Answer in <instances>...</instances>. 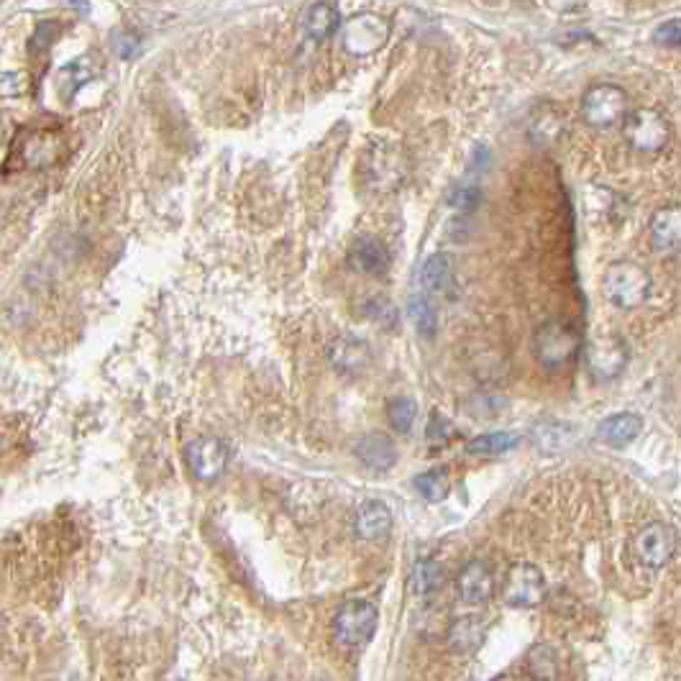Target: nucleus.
I'll list each match as a JSON object with an SVG mask.
<instances>
[{
  "label": "nucleus",
  "mask_w": 681,
  "mask_h": 681,
  "mask_svg": "<svg viewBox=\"0 0 681 681\" xmlns=\"http://www.w3.org/2000/svg\"><path fill=\"white\" fill-rule=\"evenodd\" d=\"M449 203L451 208H456L459 213H472V210H477L479 203H482V193H479V187L474 185H459L454 187V193L449 195Z\"/></svg>",
  "instance_id": "obj_32"
},
{
  "label": "nucleus",
  "mask_w": 681,
  "mask_h": 681,
  "mask_svg": "<svg viewBox=\"0 0 681 681\" xmlns=\"http://www.w3.org/2000/svg\"><path fill=\"white\" fill-rule=\"evenodd\" d=\"M423 290L431 295H449L454 287V259L449 254H433L420 269Z\"/></svg>",
  "instance_id": "obj_24"
},
{
  "label": "nucleus",
  "mask_w": 681,
  "mask_h": 681,
  "mask_svg": "<svg viewBox=\"0 0 681 681\" xmlns=\"http://www.w3.org/2000/svg\"><path fill=\"white\" fill-rule=\"evenodd\" d=\"M100 75V65L95 62V57H77L72 59L70 65H65L62 70H59L57 80H59V95H62V100H67L70 103L72 98H75L77 93H80L88 82H93L95 77Z\"/></svg>",
  "instance_id": "obj_21"
},
{
  "label": "nucleus",
  "mask_w": 681,
  "mask_h": 681,
  "mask_svg": "<svg viewBox=\"0 0 681 681\" xmlns=\"http://www.w3.org/2000/svg\"><path fill=\"white\" fill-rule=\"evenodd\" d=\"M141 49V39L134 31H116L113 34V52L121 59H134Z\"/></svg>",
  "instance_id": "obj_33"
},
{
  "label": "nucleus",
  "mask_w": 681,
  "mask_h": 681,
  "mask_svg": "<svg viewBox=\"0 0 681 681\" xmlns=\"http://www.w3.org/2000/svg\"><path fill=\"white\" fill-rule=\"evenodd\" d=\"M57 34H59L57 21H41V24L36 26L34 36H31V52H47Z\"/></svg>",
  "instance_id": "obj_35"
},
{
  "label": "nucleus",
  "mask_w": 681,
  "mask_h": 681,
  "mask_svg": "<svg viewBox=\"0 0 681 681\" xmlns=\"http://www.w3.org/2000/svg\"><path fill=\"white\" fill-rule=\"evenodd\" d=\"M443 579H446L443 566L433 559H423L413 566V571H410L408 589L413 597H418V600H428V597H433V594L443 587Z\"/></svg>",
  "instance_id": "obj_25"
},
{
  "label": "nucleus",
  "mask_w": 681,
  "mask_h": 681,
  "mask_svg": "<svg viewBox=\"0 0 681 681\" xmlns=\"http://www.w3.org/2000/svg\"><path fill=\"white\" fill-rule=\"evenodd\" d=\"M569 131V121H566V113L561 108L551 103L538 105L528 123V134L536 144H559L561 139Z\"/></svg>",
  "instance_id": "obj_16"
},
{
  "label": "nucleus",
  "mask_w": 681,
  "mask_h": 681,
  "mask_svg": "<svg viewBox=\"0 0 681 681\" xmlns=\"http://www.w3.org/2000/svg\"><path fill=\"white\" fill-rule=\"evenodd\" d=\"M328 361L336 372L359 374L372 364V351H369L367 341H361V338L341 336L328 346Z\"/></svg>",
  "instance_id": "obj_13"
},
{
  "label": "nucleus",
  "mask_w": 681,
  "mask_h": 681,
  "mask_svg": "<svg viewBox=\"0 0 681 681\" xmlns=\"http://www.w3.org/2000/svg\"><path fill=\"white\" fill-rule=\"evenodd\" d=\"M584 359H587V369L597 382H610V379L620 377L628 364V344L620 336H605L592 338L584 349Z\"/></svg>",
  "instance_id": "obj_10"
},
{
  "label": "nucleus",
  "mask_w": 681,
  "mask_h": 681,
  "mask_svg": "<svg viewBox=\"0 0 681 681\" xmlns=\"http://www.w3.org/2000/svg\"><path fill=\"white\" fill-rule=\"evenodd\" d=\"M187 464L200 482H216L228 466V446L216 436H200L187 446Z\"/></svg>",
  "instance_id": "obj_12"
},
{
  "label": "nucleus",
  "mask_w": 681,
  "mask_h": 681,
  "mask_svg": "<svg viewBox=\"0 0 681 681\" xmlns=\"http://www.w3.org/2000/svg\"><path fill=\"white\" fill-rule=\"evenodd\" d=\"M341 29V13L331 3H313L303 13V31L308 39L326 41Z\"/></svg>",
  "instance_id": "obj_23"
},
{
  "label": "nucleus",
  "mask_w": 681,
  "mask_h": 681,
  "mask_svg": "<svg viewBox=\"0 0 681 681\" xmlns=\"http://www.w3.org/2000/svg\"><path fill=\"white\" fill-rule=\"evenodd\" d=\"M625 141L633 146L635 152L641 154H656L666 149L671 141V123L656 108H638V111L628 113L623 121Z\"/></svg>",
  "instance_id": "obj_7"
},
{
  "label": "nucleus",
  "mask_w": 681,
  "mask_h": 681,
  "mask_svg": "<svg viewBox=\"0 0 681 681\" xmlns=\"http://www.w3.org/2000/svg\"><path fill=\"white\" fill-rule=\"evenodd\" d=\"M518 443H520V436L513 431L484 433V436H477L474 441H469V454H479V456L510 454Z\"/></svg>",
  "instance_id": "obj_26"
},
{
  "label": "nucleus",
  "mask_w": 681,
  "mask_h": 681,
  "mask_svg": "<svg viewBox=\"0 0 681 681\" xmlns=\"http://www.w3.org/2000/svg\"><path fill=\"white\" fill-rule=\"evenodd\" d=\"M392 34V21L382 13H356L341 29V41L351 57H372L387 47Z\"/></svg>",
  "instance_id": "obj_4"
},
{
  "label": "nucleus",
  "mask_w": 681,
  "mask_h": 681,
  "mask_svg": "<svg viewBox=\"0 0 681 681\" xmlns=\"http://www.w3.org/2000/svg\"><path fill=\"white\" fill-rule=\"evenodd\" d=\"M602 292L615 308L633 310L651 295V274L633 262H615L602 277Z\"/></svg>",
  "instance_id": "obj_3"
},
{
  "label": "nucleus",
  "mask_w": 681,
  "mask_h": 681,
  "mask_svg": "<svg viewBox=\"0 0 681 681\" xmlns=\"http://www.w3.org/2000/svg\"><path fill=\"white\" fill-rule=\"evenodd\" d=\"M628 116V95L623 88L602 82L584 93L582 98V121L592 129H615Z\"/></svg>",
  "instance_id": "obj_6"
},
{
  "label": "nucleus",
  "mask_w": 681,
  "mask_h": 681,
  "mask_svg": "<svg viewBox=\"0 0 681 681\" xmlns=\"http://www.w3.org/2000/svg\"><path fill=\"white\" fill-rule=\"evenodd\" d=\"M582 351V333L566 321H548L533 333V356L548 372L569 367Z\"/></svg>",
  "instance_id": "obj_2"
},
{
  "label": "nucleus",
  "mask_w": 681,
  "mask_h": 681,
  "mask_svg": "<svg viewBox=\"0 0 681 681\" xmlns=\"http://www.w3.org/2000/svg\"><path fill=\"white\" fill-rule=\"evenodd\" d=\"M29 88L31 80L26 72H0V98H21Z\"/></svg>",
  "instance_id": "obj_31"
},
{
  "label": "nucleus",
  "mask_w": 681,
  "mask_h": 681,
  "mask_svg": "<svg viewBox=\"0 0 681 681\" xmlns=\"http://www.w3.org/2000/svg\"><path fill=\"white\" fill-rule=\"evenodd\" d=\"M676 530L669 523H648L630 541V553L646 569H661L676 553Z\"/></svg>",
  "instance_id": "obj_9"
},
{
  "label": "nucleus",
  "mask_w": 681,
  "mask_h": 681,
  "mask_svg": "<svg viewBox=\"0 0 681 681\" xmlns=\"http://www.w3.org/2000/svg\"><path fill=\"white\" fill-rule=\"evenodd\" d=\"M456 587H459L461 600L469 602V605H482L495 592V574L484 561H469L461 569Z\"/></svg>",
  "instance_id": "obj_14"
},
{
  "label": "nucleus",
  "mask_w": 681,
  "mask_h": 681,
  "mask_svg": "<svg viewBox=\"0 0 681 681\" xmlns=\"http://www.w3.org/2000/svg\"><path fill=\"white\" fill-rule=\"evenodd\" d=\"M59 152H62V134L57 129L26 126L13 141L11 162H16L21 169H41L57 162Z\"/></svg>",
  "instance_id": "obj_5"
},
{
  "label": "nucleus",
  "mask_w": 681,
  "mask_h": 681,
  "mask_svg": "<svg viewBox=\"0 0 681 681\" xmlns=\"http://www.w3.org/2000/svg\"><path fill=\"white\" fill-rule=\"evenodd\" d=\"M415 415H418V402L410 397H397L387 408V420L397 433H408L415 423Z\"/></svg>",
  "instance_id": "obj_30"
},
{
  "label": "nucleus",
  "mask_w": 681,
  "mask_h": 681,
  "mask_svg": "<svg viewBox=\"0 0 681 681\" xmlns=\"http://www.w3.org/2000/svg\"><path fill=\"white\" fill-rule=\"evenodd\" d=\"M643 431V418L635 413H617L610 415L600 423L597 428V438L605 441L607 446H615V449H623L628 443H633L635 438L641 436Z\"/></svg>",
  "instance_id": "obj_20"
},
{
  "label": "nucleus",
  "mask_w": 681,
  "mask_h": 681,
  "mask_svg": "<svg viewBox=\"0 0 681 681\" xmlns=\"http://www.w3.org/2000/svg\"><path fill=\"white\" fill-rule=\"evenodd\" d=\"M415 489H418V495L428 502L446 500L451 492L449 474L443 472V469H431V472L418 474V477H415Z\"/></svg>",
  "instance_id": "obj_29"
},
{
  "label": "nucleus",
  "mask_w": 681,
  "mask_h": 681,
  "mask_svg": "<svg viewBox=\"0 0 681 681\" xmlns=\"http://www.w3.org/2000/svg\"><path fill=\"white\" fill-rule=\"evenodd\" d=\"M390 251L382 241L377 239H359L349 251V264L351 269H356L359 274H369V277H377V274H385L390 269Z\"/></svg>",
  "instance_id": "obj_17"
},
{
  "label": "nucleus",
  "mask_w": 681,
  "mask_h": 681,
  "mask_svg": "<svg viewBox=\"0 0 681 681\" xmlns=\"http://www.w3.org/2000/svg\"><path fill=\"white\" fill-rule=\"evenodd\" d=\"M543 597H546V577L541 574V569L533 564H515L507 571L505 584H502V600L510 607H536L541 605Z\"/></svg>",
  "instance_id": "obj_11"
},
{
  "label": "nucleus",
  "mask_w": 681,
  "mask_h": 681,
  "mask_svg": "<svg viewBox=\"0 0 681 681\" xmlns=\"http://www.w3.org/2000/svg\"><path fill=\"white\" fill-rule=\"evenodd\" d=\"M681 236V210L679 205H664L651 218V241L656 251H676Z\"/></svg>",
  "instance_id": "obj_19"
},
{
  "label": "nucleus",
  "mask_w": 681,
  "mask_h": 681,
  "mask_svg": "<svg viewBox=\"0 0 681 681\" xmlns=\"http://www.w3.org/2000/svg\"><path fill=\"white\" fill-rule=\"evenodd\" d=\"M379 623L377 605L367 600H349L341 605L333 620V635L341 646H364L374 635Z\"/></svg>",
  "instance_id": "obj_8"
},
{
  "label": "nucleus",
  "mask_w": 681,
  "mask_h": 681,
  "mask_svg": "<svg viewBox=\"0 0 681 681\" xmlns=\"http://www.w3.org/2000/svg\"><path fill=\"white\" fill-rule=\"evenodd\" d=\"M369 318L372 321H377L379 326H392L395 323V308H392V303L387 300V297H377V300H372L369 303Z\"/></svg>",
  "instance_id": "obj_36"
},
{
  "label": "nucleus",
  "mask_w": 681,
  "mask_h": 681,
  "mask_svg": "<svg viewBox=\"0 0 681 681\" xmlns=\"http://www.w3.org/2000/svg\"><path fill=\"white\" fill-rule=\"evenodd\" d=\"M454 436H456L454 423L443 418V415L433 413L431 420H428V441L443 446V443H449Z\"/></svg>",
  "instance_id": "obj_34"
},
{
  "label": "nucleus",
  "mask_w": 681,
  "mask_h": 681,
  "mask_svg": "<svg viewBox=\"0 0 681 681\" xmlns=\"http://www.w3.org/2000/svg\"><path fill=\"white\" fill-rule=\"evenodd\" d=\"M528 674L536 681H553L559 676V656L551 646H536L528 653Z\"/></svg>",
  "instance_id": "obj_28"
},
{
  "label": "nucleus",
  "mask_w": 681,
  "mask_h": 681,
  "mask_svg": "<svg viewBox=\"0 0 681 681\" xmlns=\"http://www.w3.org/2000/svg\"><path fill=\"white\" fill-rule=\"evenodd\" d=\"M656 44H664V47H679V18H669L666 24H661L653 34Z\"/></svg>",
  "instance_id": "obj_37"
},
{
  "label": "nucleus",
  "mask_w": 681,
  "mask_h": 681,
  "mask_svg": "<svg viewBox=\"0 0 681 681\" xmlns=\"http://www.w3.org/2000/svg\"><path fill=\"white\" fill-rule=\"evenodd\" d=\"M408 315L413 321L415 331L423 338H433L438 331V313L433 303L425 295H413L408 303Z\"/></svg>",
  "instance_id": "obj_27"
},
{
  "label": "nucleus",
  "mask_w": 681,
  "mask_h": 681,
  "mask_svg": "<svg viewBox=\"0 0 681 681\" xmlns=\"http://www.w3.org/2000/svg\"><path fill=\"white\" fill-rule=\"evenodd\" d=\"M489 623L482 615L459 617L449 630V646L454 653H474L482 646Z\"/></svg>",
  "instance_id": "obj_22"
},
{
  "label": "nucleus",
  "mask_w": 681,
  "mask_h": 681,
  "mask_svg": "<svg viewBox=\"0 0 681 681\" xmlns=\"http://www.w3.org/2000/svg\"><path fill=\"white\" fill-rule=\"evenodd\" d=\"M361 185L377 195H387L400 190L405 177H408V162L405 154L395 144L387 141H374L369 146L359 164Z\"/></svg>",
  "instance_id": "obj_1"
},
{
  "label": "nucleus",
  "mask_w": 681,
  "mask_h": 681,
  "mask_svg": "<svg viewBox=\"0 0 681 681\" xmlns=\"http://www.w3.org/2000/svg\"><path fill=\"white\" fill-rule=\"evenodd\" d=\"M354 451L361 464L372 469V472H387V469L397 464L395 443L387 436H382V433H369V436L359 438Z\"/></svg>",
  "instance_id": "obj_18"
},
{
  "label": "nucleus",
  "mask_w": 681,
  "mask_h": 681,
  "mask_svg": "<svg viewBox=\"0 0 681 681\" xmlns=\"http://www.w3.org/2000/svg\"><path fill=\"white\" fill-rule=\"evenodd\" d=\"M356 536L364 538V541H385L392 530V513L385 502L379 500H367L356 507L354 518Z\"/></svg>",
  "instance_id": "obj_15"
},
{
  "label": "nucleus",
  "mask_w": 681,
  "mask_h": 681,
  "mask_svg": "<svg viewBox=\"0 0 681 681\" xmlns=\"http://www.w3.org/2000/svg\"><path fill=\"white\" fill-rule=\"evenodd\" d=\"M495 681H520V679H515V676H497Z\"/></svg>",
  "instance_id": "obj_38"
}]
</instances>
